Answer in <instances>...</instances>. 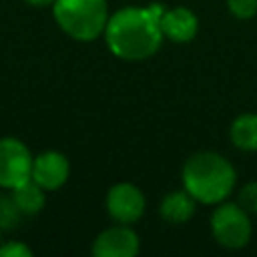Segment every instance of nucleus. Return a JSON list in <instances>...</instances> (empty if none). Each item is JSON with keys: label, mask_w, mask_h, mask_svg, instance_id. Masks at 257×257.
<instances>
[{"label": "nucleus", "mask_w": 257, "mask_h": 257, "mask_svg": "<svg viewBox=\"0 0 257 257\" xmlns=\"http://www.w3.org/2000/svg\"><path fill=\"white\" fill-rule=\"evenodd\" d=\"M106 209L118 223H133L145 211V197L135 185L118 183L106 195Z\"/></svg>", "instance_id": "obj_6"}, {"label": "nucleus", "mask_w": 257, "mask_h": 257, "mask_svg": "<svg viewBox=\"0 0 257 257\" xmlns=\"http://www.w3.org/2000/svg\"><path fill=\"white\" fill-rule=\"evenodd\" d=\"M28 4L32 6H48V4H54V0H26Z\"/></svg>", "instance_id": "obj_17"}, {"label": "nucleus", "mask_w": 257, "mask_h": 257, "mask_svg": "<svg viewBox=\"0 0 257 257\" xmlns=\"http://www.w3.org/2000/svg\"><path fill=\"white\" fill-rule=\"evenodd\" d=\"M231 141L245 151H257V114H241L231 124Z\"/></svg>", "instance_id": "obj_12"}, {"label": "nucleus", "mask_w": 257, "mask_h": 257, "mask_svg": "<svg viewBox=\"0 0 257 257\" xmlns=\"http://www.w3.org/2000/svg\"><path fill=\"white\" fill-rule=\"evenodd\" d=\"M32 251L20 241H8L0 245V257H30Z\"/></svg>", "instance_id": "obj_16"}, {"label": "nucleus", "mask_w": 257, "mask_h": 257, "mask_svg": "<svg viewBox=\"0 0 257 257\" xmlns=\"http://www.w3.org/2000/svg\"><path fill=\"white\" fill-rule=\"evenodd\" d=\"M2 233H4V229L0 227V243H2Z\"/></svg>", "instance_id": "obj_18"}, {"label": "nucleus", "mask_w": 257, "mask_h": 257, "mask_svg": "<svg viewBox=\"0 0 257 257\" xmlns=\"http://www.w3.org/2000/svg\"><path fill=\"white\" fill-rule=\"evenodd\" d=\"M92 253L96 257H135L139 253V237L128 227H110L96 237Z\"/></svg>", "instance_id": "obj_8"}, {"label": "nucleus", "mask_w": 257, "mask_h": 257, "mask_svg": "<svg viewBox=\"0 0 257 257\" xmlns=\"http://www.w3.org/2000/svg\"><path fill=\"white\" fill-rule=\"evenodd\" d=\"M32 155L28 147L14 139H0V187L14 189L16 185L32 179Z\"/></svg>", "instance_id": "obj_5"}, {"label": "nucleus", "mask_w": 257, "mask_h": 257, "mask_svg": "<svg viewBox=\"0 0 257 257\" xmlns=\"http://www.w3.org/2000/svg\"><path fill=\"white\" fill-rule=\"evenodd\" d=\"M54 20L76 40H94L108 22L106 0H54Z\"/></svg>", "instance_id": "obj_3"}, {"label": "nucleus", "mask_w": 257, "mask_h": 257, "mask_svg": "<svg viewBox=\"0 0 257 257\" xmlns=\"http://www.w3.org/2000/svg\"><path fill=\"white\" fill-rule=\"evenodd\" d=\"M239 203L247 213H257V183H249L241 189Z\"/></svg>", "instance_id": "obj_15"}, {"label": "nucleus", "mask_w": 257, "mask_h": 257, "mask_svg": "<svg viewBox=\"0 0 257 257\" xmlns=\"http://www.w3.org/2000/svg\"><path fill=\"white\" fill-rule=\"evenodd\" d=\"M195 213V197L185 191H173L169 193L161 203V215L169 223H185Z\"/></svg>", "instance_id": "obj_10"}, {"label": "nucleus", "mask_w": 257, "mask_h": 257, "mask_svg": "<svg viewBox=\"0 0 257 257\" xmlns=\"http://www.w3.org/2000/svg\"><path fill=\"white\" fill-rule=\"evenodd\" d=\"M211 229L215 239L229 249H239L247 245L251 237V223L247 211L233 203H225L215 209L211 217Z\"/></svg>", "instance_id": "obj_4"}, {"label": "nucleus", "mask_w": 257, "mask_h": 257, "mask_svg": "<svg viewBox=\"0 0 257 257\" xmlns=\"http://www.w3.org/2000/svg\"><path fill=\"white\" fill-rule=\"evenodd\" d=\"M10 191H12L10 195L16 203V207L20 209L22 215H36L44 207V189L34 179L24 181Z\"/></svg>", "instance_id": "obj_11"}, {"label": "nucleus", "mask_w": 257, "mask_h": 257, "mask_svg": "<svg viewBox=\"0 0 257 257\" xmlns=\"http://www.w3.org/2000/svg\"><path fill=\"white\" fill-rule=\"evenodd\" d=\"M22 219L20 209L16 207L12 195H0V227L4 231L14 229Z\"/></svg>", "instance_id": "obj_13"}, {"label": "nucleus", "mask_w": 257, "mask_h": 257, "mask_svg": "<svg viewBox=\"0 0 257 257\" xmlns=\"http://www.w3.org/2000/svg\"><path fill=\"white\" fill-rule=\"evenodd\" d=\"M227 4H229V10L243 20L255 16L257 12V0H227Z\"/></svg>", "instance_id": "obj_14"}, {"label": "nucleus", "mask_w": 257, "mask_h": 257, "mask_svg": "<svg viewBox=\"0 0 257 257\" xmlns=\"http://www.w3.org/2000/svg\"><path fill=\"white\" fill-rule=\"evenodd\" d=\"M68 171L70 167L66 157L56 151H46L32 161V179L44 191H54L62 187L68 179Z\"/></svg>", "instance_id": "obj_7"}, {"label": "nucleus", "mask_w": 257, "mask_h": 257, "mask_svg": "<svg viewBox=\"0 0 257 257\" xmlns=\"http://www.w3.org/2000/svg\"><path fill=\"white\" fill-rule=\"evenodd\" d=\"M183 183L195 201L219 203L235 185V169L217 153H197L183 167Z\"/></svg>", "instance_id": "obj_2"}, {"label": "nucleus", "mask_w": 257, "mask_h": 257, "mask_svg": "<svg viewBox=\"0 0 257 257\" xmlns=\"http://www.w3.org/2000/svg\"><path fill=\"white\" fill-rule=\"evenodd\" d=\"M161 30L173 42H189L197 34V18L189 8L165 10L161 16Z\"/></svg>", "instance_id": "obj_9"}, {"label": "nucleus", "mask_w": 257, "mask_h": 257, "mask_svg": "<svg viewBox=\"0 0 257 257\" xmlns=\"http://www.w3.org/2000/svg\"><path fill=\"white\" fill-rule=\"evenodd\" d=\"M165 8L153 4L149 8H122L114 12L104 28L106 44L112 54L124 60H143L161 46V16Z\"/></svg>", "instance_id": "obj_1"}]
</instances>
